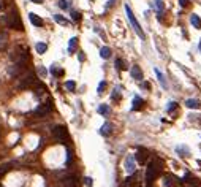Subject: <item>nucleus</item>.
<instances>
[{
  "label": "nucleus",
  "mask_w": 201,
  "mask_h": 187,
  "mask_svg": "<svg viewBox=\"0 0 201 187\" xmlns=\"http://www.w3.org/2000/svg\"><path fill=\"white\" fill-rule=\"evenodd\" d=\"M97 113L101 114V116H108L109 114V105H100L98 109H97Z\"/></svg>",
  "instance_id": "a211bd4d"
},
{
  "label": "nucleus",
  "mask_w": 201,
  "mask_h": 187,
  "mask_svg": "<svg viewBox=\"0 0 201 187\" xmlns=\"http://www.w3.org/2000/svg\"><path fill=\"white\" fill-rule=\"evenodd\" d=\"M130 75H131V78L136 79V81H143V78H144V75H143V72H141V68L138 67V65H133V67H131Z\"/></svg>",
  "instance_id": "9b49d317"
},
{
  "label": "nucleus",
  "mask_w": 201,
  "mask_h": 187,
  "mask_svg": "<svg viewBox=\"0 0 201 187\" xmlns=\"http://www.w3.org/2000/svg\"><path fill=\"white\" fill-rule=\"evenodd\" d=\"M125 13H127V18H128V21H130L131 27H133V29H135V32L138 33V37H140V38H146V35H144V32H143V29H141L140 22H138V19L135 18L133 11L130 10V6H128V5H125Z\"/></svg>",
  "instance_id": "7ed1b4c3"
},
{
  "label": "nucleus",
  "mask_w": 201,
  "mask_h": 187,
  "mask_svg": "<svg viewBox=\"0 0 201 187\" xmlns=\"http://www.w3.org/2000/svg\"><path fill=\"white\" fill-rule=\"evenodd\" d=\"M78 57H79V60L82 62V60H84V52H79V56H78Z\"/></svg>",
  "instance_id": "ea45409f"
},
{
  "label": "nucleus",
  "mask_w": 201,
  "mask_h": 187,
  "mask_svg": "<svg viewBox=\"0 0 201 187\" xmlns=\"http://www.w3.org/2000/svg\"><path fill=\"white\" fill-rule=\"evenodd\" d=\"M35 82H37L35 75H33V73H29V75L24 76V79H21L19 87H21V89H27V87H30L32 84H35Z\"/></svg>",
  "instance_id": "423d86ee"
},
{
  "label": "nucleus",
  "mask_w": 201,
  "mask_h": 187,
  "mask_svg": "<svg viewBox=\"0 0 201 187\" xmlns=\"http://www.w3.org/2000/svg\"><path fill=\"white\" fill-rule=\"evenodd\" d=\"M54 21L57 24H60V25H67L68 24V21L64 18V16H60V15H54Z\"/></svg>",
  "instance_id": "4be33fe9"
},
{
  "label": "nucleus",
  "mask_w": 201,
  "mask_h": 187,
  "mask_svg": "<svg viewBox=\"0 0 201 187\" xmlns=\"http://www.w3.org/2000/svg\"><path fill=\"white\" fill-rule=\"evenodd\" d=\"M179 5H181L182 8H185V6L189 5V0H179Z\"/></svg>",
  "instance_id": "e433bc0d"
},
{
  "label": "nucleus",
  "mask_w": 201,
  "mask_h": 187,
  "mask_svg": "<svg viewBox=\"0 0 201 187\" xmlns=\"http://www.w3.org/2000/svg\"><path fill=\"white\" fill-rule=\"evenodd\" d=\"M38 70H40V73H41V75H43V76H46V73H48V72L44 70V68H43V67H40V68H38Z\"/></svg>",
  "instance_id": "4c0bfd02"
},
{
  "label": "nucleus",
  "mask_w": 201,
  "mask_h": 187,
  "mask_svg": "<svg viewBox=\"0 0 201 187\" xmlns=\"http://www.w3.org/2000/svg\"><path fill=\"white\" fill-rule=\"evenodd\" d=\"M65 87H67L70 92H73L74 89H76V82H74V81H67V82H65Z\"/></svg>",
  "instance_id": "c85d7f7f"
},
{
  "label": "nucleus",
  "mask_w": 201,
  "mask_h": 187,
  "mask_svg": "<svg viewBox=\"0 0 201 187\" xmlns=\"http://www.w3.org/2000/svg\"><path fill=\"white\" fill-rule=\"evenodd\" d=\"M160 167H162V163L158 162V159H154V160L147 165V170H146V182L147 184H152L155 181L157 175L160 173Z\"/></svg>",
  "instance_id": "f03ea898"
},
{
  "label": "nucleus",
  "mask_w": 201,
  "mask_h": 187,
  "mask_svg": "<svg viewBox=\"0 0 201 187\" xmlns=\"http://www.w3.org/2000/svg\"><path fill=\"white\" fill-rule=\"evenodd\" d=\"M111 130H113V127L109 125V124H105L101 129H100V135H103V136H108L109 133H111Z\"/></svg>",
  "instance_id": "aec40b11"
},
{
  "label": "nucleus",
  "mask_w": 201,
  "mask_h": 187,
  "mask_svg": "<svg viewBox=\"0 0 201 187\" xmlns=\"http://www.w3.org/2000/svg\"><path fill=\"white\" fill-rule=\"evenodd\" d=\"M35 49H37L38 54H44L46 49H48V45H46V43H37V45H35Z\"/></svg>",
  "instance_id": "412c9836"
},
{
  "label": "nucleus",
  "mask_w": 201,
  "mask_h": 187,
  "mask_svg": "<svg viewBox=\"0 0 201 187\" xmlns=\"http://www.w3.org/2000/svg\"><path fill=\"white\" fill-rule=\"evenodd\" d=\"M176 105H177L176 102H170V103H168V111H173V109H176Z\"/></svg>",
  "instance_id": "c9c22d12"
},
{
  "label": "nucleus",
  "mask_w": 201,
  "mask_h": 187,
  "mask_svg": "<svg viewBox=\"0 0 201 187\" xmlns=\"http://www.w3.org/2000/svg\"><path fill=\"white\" fill-rule=\"evenodd\" d=\"M116 68H117V70H122V68H125V67H124V62H122L120 59L116 60Z\"/></svg>",
  "instance_id": "473e14b6"
},
{
  "label": "nucleus",
  "mask_w": 201,
  "mask_h": 187,
  "mask_svg": "<svg viewBox=\"0 0 201 187\" xmlns=\"http://www.w3.org/2000/svg\"><path fill=\"white\" fill-rule=\"evenodd\" d=\"M2 8H3V2L0 0V10H2Z\"/></svg>",
  "instance_id": "79ce46f5"
},
{
  "label": "nucleus",
  "mask_w": 201,
  "mask_h": 187,
  "mask_svg": "<svg viewBox=\"0 0 201 187\" xmlns=\"http://www.w3.org/2000/svg\"><path fill=\"white\" fill-rule=\"evenodd\" d=\"M100 56L103 57V59H109L111 57V49L108 46H103L101 49H100Z\"/></svg>",
  "instance_id": "6ab92c4d"
},
{
  "label": "nucleus",
  "mask_w": 201,
  "mask_h": 187,
  "mask_svg": "<svg viewBox=\"0 0 201 187\" xmlns=\"http://www.w3.org/2000/svg\"><path fill=\"white\" fill-rule=\"evenodd\" d=\"M190 22H192V25L195 27V29H201V18H199V16L192 15V16H190Z\"/></svg>",
  "instance_id": "dca6fc26"
},
{
  "label": "nucleus",
  "mask_w": 201,
  "mask_h": 187,
  "mask_svg": "<svg viewBox=\"0 0 201 187\" xmlns=\"http://www.w3.org/2000/svg\"><path fill=\"white\" fill-rule=\"evenodd\" d=\"M51 73L54 76H62V75H64V70H62V68H57V65H52L51 67Z\"/></svg>",
  "instance_id": "bb28decb"
},
{
  "label": "nucleus",
  "mask_w": 201,
  "mask_h": 187,
  "mask_svg": "<svg viewBox=\"0 0 201 187\" xmlns=\"http://www.w3.org/2000/svg\"><path fill=\"white\" fill-rule=\"evenodd\" d=\"M120 94H122V92H120V87H116L114 91H113V95H111V97H113V100L117 102V100L120 99Z\"/></svg>",
  "instance_id": "cd10ccee"
},
{
  "label": "nucleus",
  "mask_w": 201,
  "mask_h": 187,
  "mask_svg": "<svg viewBox=\"0 0 201 187\" xmlns=\"http://www.w3.org/2000/svg\"><path fill=\"white\" fill-rule=\"evenodd\" d=\"M71 18H73V21H79L81 19V15L78 11H71Z\"/></svg>",
  "instance_id": "72a5a7b5"
},
{
  "label": "nucleus",
  "mask_w": 201,
  "mask_h": 187,
  "mask_svg": "<svg viewBox=\"0 0 201 187\" xmlns=\"http://www.w3.org/2000/svg\"><path fill=\"white\" fill-rule=\"evenodd\" d=\"M51 109H52V106H51V103H44V105H40L37 109H35V116H46V114H49L51 113Z\"/></svg>",
  "instance_id": "6e6552de"
},
{
  "label": "nucleus",
  "mask_w": 201,
  "mask_h": 187,
  "mask_svg": "<svg viewBox=\"0 0 201 187\" xmlns=\"http://www.w3.org/2000/svg\"><path fill=\"white\" fill-rule=\"evenodd\" d=\"M33 3H43V0H32Z\"/></svg>",
  "instance_id": "a19ab883"
},
{
  "label": "nucleus",
  "mask_w": 201,
  "mask_h": 187,
  "mask_svg": "<svg viewBox=\"0 0 201 187\" xmlns=\"http://www.w3.org/2000/svg\"><path fill=\"white\" fill-rule=\"evenodd\" d=\"M176 151L179 152V154H184L182 157H189V155H190V151H189V148H185V146H179Z\"/></svg>",
  "instance_id": "a878e982"
},
{
  "label": "nucleus",
  "mask_w": 201,
  "mask_h": 187,
  "mask_svg": "<svg viewBox=\"0 0 201 187\" xmlns=\"http://www.w3.org/2000/svg\"><path fill=\"white\" fill-rule=\"evenodd\" d=\"M146 155H147V151H146V149H138L135 159H136V160L140 162L141 165H144V163H146Z\"/></svg>",
  "instance_id": "f8f14e48"
},
{
  "label": "nucleus",
  "mask_w": 201,
  "mask_h": 187,
  "mask_svg": "<svg viewBox=\"0 0 201 187\" xmlns=\"http://www.w3.org/2000/svg\"><path fill=\"white\" fill-rule=\"evenodd\" d=\"M62 10H68L70 8V5H68V0H59V3H57Z\"/></svg>",
  "instance_id": "c756f323"
},
{
  "label": "nucleus",
  "mask_w": 201,
  "mask_h": 187,
  "mask_svg": "<svg viewBox=\"0 0 201 187\" xmlns=\"http://www.w3.org/2000/svg\"><path fill=\"white\" fill-rule=\"evenodd\" d=\"M11 170V163H3V165H0V178H2L6 171H10Z\"/></svg>",
  "instance_id": "393cba45"
},
{
  "label": "nucleus",
  "mask_w": 201,
  "mask_h": 187,
  "mask_svg": "<svg viewBox=\"0 0 201 187\" xmlns=\"http://www.w3.org/2000/svg\"><path fill=\"white\" fill-rule=\"evenodd\" d=\"M155 6H157V10H158V19H160V16H162V13H163V10H165V5H163V2L162 0H155Z\"/></svg>",
  "instance_id": "b1692460"
},
{
  "label": "nucleus",
  "mask_w": 201,
  "mask_h": 187,
  "mask_svg": "<svg viewBox=\"0 0 201 187\" xmlns=\"http://www.w3.org/2000/svg\"><path fill=\"white\" fill-rule=\"evenodd\" d=\"M52 135H54V138L57 140L59 143H62V144H65L68 140H70V135H68V130H67V127H64V125H57V127H54V130H52Z\"/></svg>",
  "instance_id": "20e7f679"
},
{
  "label": "nucleus",
  "mask_w": 201,
  "mask_h": 187,
  "mask_svg": "<svg viewBox=\"0 0 201 187\" xmlns=\"http://www.w3.org/2000/svg\"><path fill=\"white\" fill-rule=\"evenodd\" d=\"M29 19H30V22L35 25V27H41V25H43V19H41L40 16H37L35 13H30V15H29Z\"/></svg>",
  "instance_id": "ddd939ff"
},
{
  "label": "nucleus",
  "mask_w": 201,
  "mask_h": 187,
  "mask_svg": "<svg viewBox=\"0 0 201 187\" xmlns=\"http://www.w3.org/2000/svg\"><path fill=\"white\" fill-rule=\"evenodd\" d=\"M3 21H5V24L8 25L10 29H15V30H22L24 29V25H22V22H21V18H19L16 10H11L8 15L3 18Z\"/></svg>",
  "instance_id": "f257e3e1"
},
{
  "label": "nucleus",
  "mask_w": 201,
  "mask_h": 187,
  "mask_svg": "<svg viewBox=\"0 0 201 187\" xmlns=\"http://www.w3.org/2000/svg\"><path fill=\"white\" fill-rule=\"evenodd\" d=\"M135 157L133 155H128L127 159H125V171L128 173V175H133L135 173Z\"/></svg>",
  "instance_id": "9d476101"
},
{
  "label": "nucleus",
  "mask_w": 201,
  "mask_h": 187,
  "mask_svg": "<svg viewBox=\"0 0 201 187\" xmlns=\"http://www.w3.org/2000/svg\"><path fill=\"white\" fill-rule=\"evenodd\" d=\"M0 187H3V185H0Z\"/></svg>",
  "instance_id": "c03bdc74"
},
{
  "label": "nucleus",
  "mask_w": 201,
  "mask_h": 187,
  "mask_svg": "<svg viewBox=\"0 0 201 187\" xmlns=\"http://www.w3.org/2000/svg\"><path fill=\"white\" fill-rule=\"evenodd\" d=\"M181 184V181L174 176V175H165L163 178V185L165 187H177Z\"/></svg>",
  "instance_id": "0eeeda50"
},
{
  "label": "nucleus",
  "mask_w": 201,
  "mask_h": 187,
  "mask_svg": "<svg viewBox=\"0 0 201 187\" xmlns=\"http://www.w3.org/2000/svg\"><path fill=\"white\" fill-rule=\"evenodd\" d=\"M155 75H157V78H158V81H160V84H162V87L163 89H166V87H168V84H166V79H165V76H163V73L160 72V70H158V68H155Z\"/></svg>",
  "instance_id": "2eb2a0df"
},
{
  "label": "nucleus",
  "mask_w": 201,
  "mask_h": 187,
  "mask_svg": "<svg viewBox=\"0 0 201 187\" xmlns=\"http://www.w3.org/2000/svg\"><path fill=\"white\" fill-rule=\"evenodd\" d=\"M62 185L64 187H78V179H76V176H73V175L65 176L62 179Z\"/></svg>",
  "instance_id": "1a4fd4ad"
},
{
  "label": "nucleus",
  "mask_w": 201,
  "mask_h": 187,
  "mask_svg": "<svg viewBox=\"0 0 201 187\" xmlns=\"http://www.w3.org/2000/svg\"><path fill=\"white\" fill-rule=\"evenodd\" d=\"M199 51H201V40H199Z\"/></svg>",
  "instance_id": "37998d69"
},
{
  "label": "nucleus",
  "mask_w": 201,
  "mask_h": 187,
  "mask_svg": "<svg viewBox=\"0 0 201 187\" xmlns=\"http://www.w3.org/2000/svg\"><path fill=\"white\" fill-rule=\"evenodd\" d=\"M105 87H106V82H105V81H101L100 84H98V91H97V92H98V94H103V91H105Z\"/></svg>",
  "instance_id": "2f4dec72"
},
{
  "label": "nucleus",
  "mask_w": 201,
  "mask_h": 187,
  "mask_svg": "<svg viewBox=\"0 0 201 187\" xmlns=\"http://www.w3.org/2000/svg\"><path fill=\"white\" fill-rule=\"evenodd\" d=\"M43 92H44V86L43 84H38L37 89H35V95L40 97V95H43Z\"/></svg>",
  "instance_id": "7c9ffc66"
},
{
  "label": "nucleus",
  "mask_w": 201,
  "mask_h": 187,
  "mask_svg": "<svg viewBox=\"0 0 201 187\" xmlns=\"http://www.w3.org/2000/svg\"><path fill=\"white\" fill-rule=\"evenodd\" d=\"M25 70V62H15V65L10 67V76H19L21 73H22Z\"/></svg>",
  "instance_id": "39448f33"
},
{
  "label": "nucleus",
  "mask_w": 201,
  "mask_h": 187,
  "mask_svg": "<svg viewBox=\"0 0 201 187\" xmlns=\"http://www.w3.org/2000/svg\"><path fill=\"white\" fill-rule=\"evenodd\" d=\"M144 105V100L141 99V97H135V99H133V106H131V109H140L141 106Z\"/></svg>",
  "instance_id": "f3484780"
},
{
  "label": "nucleus",
  "mask_w": 201,
  "mask_h": 187,
  "mask_svg": "<svg viewBox=\"0 0 201 187\" xmlns=\"http://www.w3.org/2000/svg\"><path fill=\"white\" fill-rule=\"evenodd\" d=\"M199 100H196V99H189V100H185V106L187 108H190V109H198L199 108Z\"/></svg>",
  "instance_id": "4468645a"
},
{
  "label": "nucleus",
  "mask_w": 201,
  "mask_h": 187,
  "mask_svg": "<svg viewBox=\"0 0 201 187\" xmlns=\"http://www.w3.org/2000/svg\"><path fill=\"white\" fill-rule=\"evenodd\" d=\"M84 184H86L87 187H92V184H94V182H92V178H89V176L84 178Z\"/></svg>",
  "instance_id": "f704fd0d"
},
{
  "label": "nucleus",
  "mask_w": 201,
  "mask_h": 187,
  "mask_svg": "<svg viewBox=\"0 0 201 187\" xmlns=\"http://www.w3.org/2000/svg\"><path fill=\"white\" fill-rule=\"evenodd\" d=\"M143 87L144 89H150V84H149V82H143Z\"/></svg>",
  "instance_id": "58836bf2"
},
{
  "label": "nucleus",
  "mask_w": 201,
  "mask_h": 187,
  "mask_svg": "<svg viewBox=\"0 0 201 187\" xmlns=\"http://www.w3.org/2000/svg\"><path fill=\"white\" fill-rule=\"evenodd\" d=\"M76 45H78V38H76V37H73V38L70 40V43H68V51H70V52H74V49H76Z\"/></svg>",
  "instance_id": "5701e85b"
}]
</instances>
